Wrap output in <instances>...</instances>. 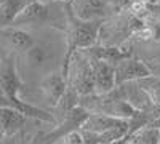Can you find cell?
I'll return each mask as SVG.
<instances>
[{
    "label": "cell",
    "mask_w": 160,
    "mask_h": 144,
    "mask_svg": "<svg viewBox=\"0 0 160 144\" xmlns=\"http://www.w3.org/2000/svg\"><path fill=\"white\" fill-rule=\"evenodd\" d=\"M50 144H51V142H50ZM53 144H59V141H58V142H53Z\"/></svg>",
    "instance_id": "obj_17"
},
{
    "label": "cell",
    "mask_w": 160,
    "mask_h": 144,
    "mask_svg": "<svg viewBox=\"0 0 160 144\" xmlns=\"http://www.w3.org/2000/svg\"><path fill=\"white\" fill-rule=\"evenodd\" d=\"M26 69L32 72H51V64L56 61V50L50 42H35L32 48L21 53Z\"/></svg>",
    "instance_id": "obj_2"
},
{
    "label": "cell",
    "mask_w": 160,
    "mask_h": 144,
    "mask_svg": "<svg viewBox=\"0 0 160 144\" xmlns=\"http://www.w3.org/2000/svg\"><path fill=\"white\" fill-rule=\"evenodd\" d=\"M32 0H0V19H2V27L10 26L15 18L21 13V10L29 5Z\"/></svg>",
    "instance_id": "obj_11"
},
{
    "label": "cell",
    "mask_w": 160,
    "mask_h": 144,
    "mask_svg": "<svg viewBox=\"0 0 160 144\" xmlns=\"http://www.w3.org/2000/svg\"><path fill=\"white\" fill-rule=\"evenodd\" d=\"M2 104L15 107L24 117H28V119L40 120V122H48V123L55 122V117H53L50 112H47L45 109L38 107V106H34V104H31L29 101H24L21 96H2Z\"/></svg>",
    "instance_id": "obj_9"
},
{
    "label": "cell",
    "mask_w": 160,
    "mask_h": 144,
    "mask_svg": "<svg viewBox=\"0 0 160 144\" xmlns=\"http://www.w3.org/2000/svg\"><path fill=\"white\" fill-rule=\"evenodd\" d=\"M114 66H115V75H117V85L131 82V80H141V78L154 74L148 62L135 56H127L123 59L117 61Z\"/></svg>",
    "instance_id": "obj_5"
},
{
    "label": "cell",
    "mask_w": 160,
    "mask_h": 144,
    "mask_svg": "<svg viewBox=\"0 0 160 144\" xmlns=\"http://www.w3.org/2000/svg\"><path fill=\"white\" fill-rule=\"evenodd\" d=\"M127 144H131V142H130V141H128V139H127Z\"/></svg>",
    "instance_id": "obj_18"
},
{
    "label": "cell",
    "mask_w": 160,
    "mask_h": 144,
    "mask_svg": "<svg viewBox=\"0 0 160 144\" xmlns=\"http://www.w3.org/2000/svg\"><path fill=\"white\" fill-rule=\"evenodd\" d=\"M68 77L64 74L58 72V71H51L48 74H45L40 80L38 90L43 95L45 101L50 104L51 107H58L59 102L62 101V98L68 93Z\"/></svg>",
    "instance_id": "obj_3"
},
{
    "label": "cell",
    "mask_w": 160,
    "mask_h": 144,
    "mask_svg": "<svg viewBox=\"0 0 160 144\" xmlns=\"http://www.w3.org/2000/svg\"><path fill=\"white\" fill-rule=\"evenodd\" d=\"M59 144H85V136L80 130H69L59 138Z\"/></svg>",
    "instance_id": "obj_14"
},
{
    "label": "cell",
    "mask_w": 160,
    "mask_h": 144,
    "mask_svg": "<svg viewBox=\"0 0 160 144\" xmlns=\"http://www.w3.org/2000/svg\"><path fill=\"white\" fill-rule=\"evenodd\" d=\"M0 119H2V138L3 139H7L8 136H16L26 125V122H28V117H24L15 107L5 106V104H2Z\"/></svg>",
    "instance_id": "obj_10"
},
{
    "label": "cell",
    "mask_w": 160,
    "mask_h": 144,
    "mask_svg": "<svg viewBox=\"0 0 160 144\" xmlns=\"http://www.w3.org/2000/svg\"><path fill=\"white\" fill-rule=\"evenodd\" d=\"M2 38L5 47L15 53H24L35 45V38L31 32L24 31L22 27H15V26L2 27Z\"/></svg>",
    "instance_id": "obj_8"
},
{
    "label": "cell",
    "mask_w": 160,
    "mask_h": 144,
    "mask_svg": "<svg viewBox=\"0 0 160 144\" xmlns=\"http://www.w3.org/2000/svg\"><path fill=\"white\" fill-rule=\"evenodd\" d=\"M42 2H47V3H69L71 0H42Z\"/></svg>",
    "instance_id": "obj_16"
},
{
    "label": "cell",
    "mask_w": 160,
    "mask_h": 144,
    "mask_svg": "<svg viewBox=\"0 0 160 144\" xmlns=\"http://www.w3.org/2000/svg\"><path fill=\"white\" fill-rule=\"evenodd\" d=\"M139 85L146 90V93L149 95V98L152 99L154 104H160V75H148L138 80Z\"/></svg>",
    "instance_id": "obj_13"
},
{
    "label": "cell",
    "mask_w": 160,
    "mask_h": 144,
    "mask_svg": "<svg viewBox=\"0 0 160 144\" xmlns=\"http://www.w3.org/2000/svg\"><path fill=\"white\" fill-rule=\"evenodd\" d=\"M131 144H160V128L155 127H139L127 138Z\"/></svg>",
    "instance_id": "obj_12"
},
{
    "label": "cell",
    "mask_w": 160,
    "mask_h": 144,
    "mask_svg": "<svg viewBox=\"0 0 160 144\" xmlns=\"http://www.w3.org/2000/svg\"><path fill=\"white\" fill-rule=\"evenodd\" d=\"M0 85H2V96H19L22 82L16 64V55L3 56L0 69Z\"/></svg>",
    "instance_id": "obj_6"
},
{
    "label": "cell",
    "mask_w": 160,
    "mask_h": 144,
    "mask_svg": "<svg viewBox=\"0 0 160 144\" xmlns=\"http://www.w3.org/2000/svg\"><path fill=\"white\" fill-rule=\"evenodd\" d=\"M102 2L108 5L112 11H115V13L128 10L130 5H131V0H102Z\"/></svg>",
    "instance_id": "obj_15"
},
{
    "label": "cell",
    "mask_w": 160,
    "mask_h": 144,
    "mask_svg": "<svg viewBox=\"0 0 160 144\" xmlns=\"http://www.w3.org/2000/svg\"><path fill=\"white\" fill-rule=\"evenodd\" d=\"M58 3H47L42 0H32L29 5H26L21 13L15 18L10 26L15 27H35V26H43L50 21L56 22V11L55 8Z\"/></svg>",
    "instance_id": "obj_1"
},
{
    "label": "cell",
    "mask_w": 160,
    "mask_h": 144,
    "mask_svg": "<svg viewBox=\"0 0 160 144\" xmlns=\"http://www.w3.org/2000/svg\"><path fill=\"white\" fill-rule=\"evenodd\" d=\"M155 2H157V3H160V0H155Z\"/></svg>",
    "instance_id": "obj_19"
},
{
    "label": "cell",
    "mask_w": 160,
    "mask_h": 144,
    "mask_svg": "<svg viewBox=\"0 0 160 144\" xmlns=\"http://www.w3.org/2000/svg\"><path fill=\"white\" fill-rule=\"evenodd\" d=\"M91 59H93V71H95V95H106V93L114 91L118 87L117 75H115V66L112 62L96 59L93 56H91Z\"/></svg>",
    "instance_id": "obj_7"
},
{
    "label": "cell",
    "mask_w": 160,
    "mask_h": 144,
    "mask_svg": "<svg viewBox=\"0 0 160 144\" xmlns=\"http://www.w3.org/2000/svg\"><path fill=\"white\" fill-rule=\"evenodd\" d=\"M69 7L72 15L82 21H104L115 13L102 0H71Z\"/></svg>",
    "instance_id": "obj_4"
}]
</instances>
